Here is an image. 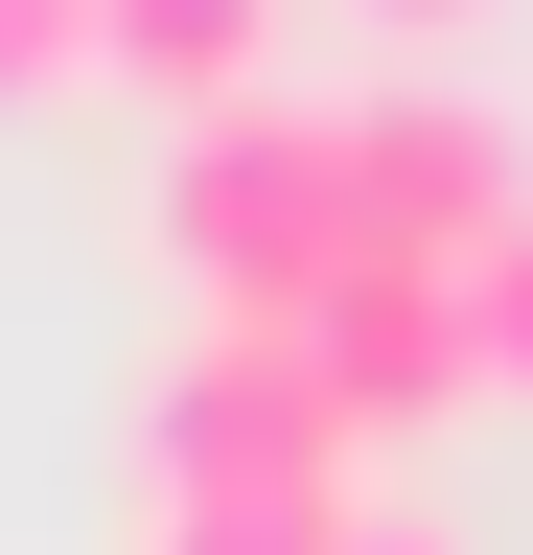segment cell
I'll return each mask as SVG.
<instances>
[{
  "instance_id": "7a4b0ae2",
  "label": "cell",
  "mask_w": 533,
  "mask_h": 555,
  "mask_svg": "<svg viewBox=\"0 0 533 555\" xmlns=\"http://www.w3.org/2000/svg\"><path fill=\"white\" fill-rule=\"evenodd\" d=\"M510 208H533V116H510V93H464V69H394V93H348V255L464 278Z\"/></svg>"
},
{
  "instance_id": "5b68a950",
  "label": "cell",
  "mask_w": 533,
  "mask_h": 555,
  "mask_svg": "<svg viewBox=\"0 0 533 555\" xmlns=\"http://www.w3.org/2000/svg\"><path fill=\"white\" fill-rule=\"evenodd\" d=\"M279 24L302 0H93V69H140L163 116H232L255 69H279Z\"/></svg>"
},
{
  "instance_id": "ba28073f",
  "label": "cell",
  "mask_w": 533,
  "mask_h": 555,
  "mask_svg": "<svg viewBox=\"0 0 533 555\" xmlns=\"http://www.w3.org/2000/svg\"><path fill=\"white\" fill-rule=\"evenodd\" d=\"M47 69H93V0H0V93H47Z\"/></svg>"
},
{
  "instance_id": "8992f818",
  "label": "cell",
  "mask_w": 533,
  "mask_h": 555,
  "mask_svg": "<svg viewBox=\"0 0 533 555\" xmlns=\"http://www.w3.org/2000/svg\"><path fill=\"white\" fill-rule=\"evenodd\" d=\"M348 509L371 486H163L140 555H348Z\"/></svg>"
},
{
  "instance_id": "6da1fadb",
  "label": "cell",
  "mask_w": 533,
  "mask_h": 555,
  "mask_svg": "<svg viewBox=\"0 0 533 555\" xmlns=\"http://www.w3.org/2000/svg\"><path fill=\"white\" fill-rule=\"evenodd\" d=\"M163 278L210 324H302L348 278V93H232L163 139Z\"/></svg>"
},
{
  "instance_id": "30bf717a",
  "label": "cell",
  "mask_w": 533,
  "mask_h": 555,
  "mask_svg": "<svg viewBox=\"0 0 533 555\" xmlns=\"http://www.w3.org/2000/svg\"><path fill=\"white\" fill-rule=\"evenodd\" d=\"M371 24H394V47H441V24H487V0H371Z\"/></svg>"
},
{
  "instance_id": "9c48e42d",
  "label": "cell",
  "mask_w": 533,
  "mask_h": 555,
  "mask_svg": "<svg viewBox=\"0 0 533 555\" xmlns=\"http://www.w3.org/2000/svg\"><path fill=\"white\" fill-rule=\"evenodd\" d=\"M348 555H487L464 509H418V486H394V509H348Z\"/></svg>"
},
{
  "instance_id": "277c9868",
  "label": "cell",
  "mask_w": 533,
  "mask_h": 555,
  "mask_svg": "<svg viewBox=\"0 0 533 555\" xmlns=\"http://www.w3.org/2000/svg\"><path fill=\"white\" fill-rule=\"evenodd\" d=\"M279 347H302V393H325L348 463H371V440H441V416L487 393V371H464V278H418V255H348Z\"/></svg>"
},
{
  "instance_id": "52a82bcc",
  "label": "cell",
  "mask_w": 533,
  "mask_h": 555,
  "mask_svg": "<svg viewBox=\"0 0 533 555\" xmlns=\"http://www.w3.org/2000/svg\"><path fill=\"white\" fill-rule=\"evenodd\" d=\"M464 371H487V393H533V208L464 255Z\"/></svg>"
},
{
  "instance_id": "3957f363",
  "label": "cell",
  "mask_w": 533,
  "mask_h": 555,
  "mask_svg": "<svg viewBox=\"0 0 533 555\" xmlns=\"http://www.w3.org/2000/svg\"><path fill=\"white\" fill-rule=\"evenodd\" d=\"M163 486H371V463L325 440V393H302L279 324H186L163 393H140V509H163Z\"/></svg>"
}]
</instances>
